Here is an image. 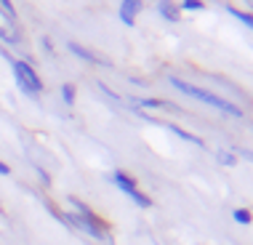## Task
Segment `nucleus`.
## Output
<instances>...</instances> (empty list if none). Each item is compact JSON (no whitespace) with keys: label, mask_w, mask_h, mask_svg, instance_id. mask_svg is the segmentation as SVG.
<instances>
[{"label":"nucleus","mask_w":253,"mask_h":245,"mask_svg":"<svg viewBox=\"0 0 253 245\" xmlns=\"http://www.w3.org/2000/svg\"><path fill=\"white\" fill-rule=\"evenodd\" d=\"M171 85H173V88H179L181 94H187V96H192V99L202 101V104H208V107H216V110L227 112V115H232V117H243V110H240L237 104H232V101L211 94V91H202V88H198V85H189V83L179 80V77H171Z\"/></svg>","instance_id":"f257e3e1"},{"label":"nucleus","mask_w":253,"mask_h":245,"mask_svg":"<svg viewBox=\"0 0 253 245\" xmlns=\"http://www.w3.org/2000/svg\"><path fill=\"white\" fill-rule=\"evenodd\" d=\"M61 96H64V104H75V85L64 83L61 85Z\"/></svg>","instance_id":"9d476101"},{"label":"nucleus","mask_w":253,"mask_h":245,"mask_svg":"<svg viewBox=\"0 0 253 245\" xmlns=\"http://www.w3.org/2000/svg\"><path fill=\"white\" fill-rule=\"evenodd\" d=\"M171 131L176 136H181L184 141H189V144H195V147H202V150H205V141L200 139V136H195V133H189V131H184V128H179V125H171Z\"/></svg>","instance_id":"0eeeda50"},{"label":"nucleus","mask_w":253,"mask_h":245,"mask_svg":"<svg viewBox=\"0 0 253 245\" xmlns=\"http://www.w3.org/2000/svg\"><path fill=\"white\" fill-rule=\"evenodd\" d=\"M232 219L237 221V224H251V213H248L245 208H237V210L232 213Z\"/></svg>","instance_id":"9b49d317"},{"label":"nucleus","mask_w":253,"mask_h":245,"mask_svg":"<svg viewBox=\"0 0 253 245\" xmlns=\"http://www.w3.org/2000/svg\"><path fill=\"white\" fill-rule=\"evenodd\" d=\"M142 11V0H123L120 3V21L128 27L136 24V16Z\"/></svg>","instance_id":"7ed1b4c3"},{"label":"nucleus","mask_w":253,"mask_h":245,"mask_svg":"<svg viewBox=\"0 0 253 245\" xmlns=\"http://www.w3.org/2000/svg\"><path fill=\"white\" fill-rule=\"evenodd\" d=\"M227 14H232L235 19H240L245 27H251V30H253V16H251V14H245V11H237V8H227Z\"/></svg>","instance_id":"1a4fd4ad"},{"label":"nucleus","mask_w":253,"mask_h":245,"mask_svg":"<svg viewBox=\"0 0 253 245\" xmlns=\"http://www.w3.org/2000/svg\"><path fill=\"white\" fill-rule=\"evenodd\" d=\"M0 8H3V14L8 16V19H14V16H16V8H14L11 0H0Z\"/></svg>","instance_id":"ddd939ff"},{"label":"nucleus","mask_w":253,"mask_h":245,"mask_svg":"<svg viewBox=\"0 0 253 245\" xmlns=\"http://www.w3.org/2000/svg\"><path fill=\"white\" fill-rule=\"evenodd\" d=\"M179 8L181 11H202V0H184Z\"/></svg>","instance_id":"f8f14e48"},{"label":"nucleus","mask_w":253,"mask_h":245,"mask_svg":"<svg viewBox=\"0 0 253 245\" xmlns=\"http://www.w3.org/2000/svg\"><path fill=\"white\" fill-rule=\"evenodd\" d=\"M157 11H160V16H163V19H168V21H179V19H181V8H179L173 0H160V3H157Z\"/></svg>","instance_id":"39448f33"},{"label":"nucleus","mask_w":253,"mask_h":245,"mask_svg":"<svg viewBox=\"0 0 253 245\" xmlns=\"http://www.w3.org/2000/svg\"><path fill=\"white\" fill-rule=\"evenodd\" d=\"M133 101V107H152V110H163V107H168L165 101H160V99H131Z\"/></svg>","instance_id":"6e6552de"},{"label":"nucleus","mask_w":253,"mask_h":245,"mask_svg":"<svg viewBox=\"0 0 253 245\" xmlns=\"http://www.w3.org/2000/svg\"><path fill=\"white\" fill-rule=\"evenodd\" d=\"M14 64V72H16V83H19V88L24 91L27 96H37L43 91V80L37 77V72L32 70L30 61H11Z\"/></svg>","instance_id":"f03ea898"},{"label":"nucleus","mask_w":253,"mask_h":245,"mask_svg":"<svg viewBox=\"0 0 253 245\" xmlns=\"http://www.w3.org/2000/svg\"><path fill=\"white\" fill-rule=\"evenodd\" d=\"M216 157H218V163H224V165H235V155H229V152H224V150L218 152Z\"/></svg>","instance_id":"4468645a"},{"label":"nucleus","mask_w":253,"mask_h":245,"mask_svg":"<svg viewBox=\"0 0 253 245\" xmlns=\"http://www.w3.org/2000/svg\"><path fill=\"white\" fill-rule=\"evenodd\" d=\"M8 173H11V168H8L3 160H0V176H8Z\"/></svg>","instance_id":"2eb2a0df"},{"label":"nucleus","mask_w":253,"mask_h":245,"mask_svg":"<svg viewBox=\"0 0 253 245\" xmlns=\"http://www.w3.org/2000/svg\"><path fill=\"white\" fill-rule=\"evenodd\" d=\"M70 51H72V54H75V56H80V59H86V61H93V64H109V61H107V59H101V56H96V54H93V51H88V48H83V45H77V43H70Z\"/></svg>","instance_id":"423d86ee"},{"label":"nucleus","mask_w":253,"mask_h":245,"mask_svg":"<svg viewBox=\"0 0 253 245\" xmlns=\"http://www.w3.org/2000/svg\"><path fill=\"white\" fill-rule=\"evenodd\" d=\"M112 181H115L117 189H123L128 197H131L133 192H139V187H136V181H133V176H128L126 170H115V173H112Z\"/></svg>","instance_id":"20e7f679"}]
</instances>
